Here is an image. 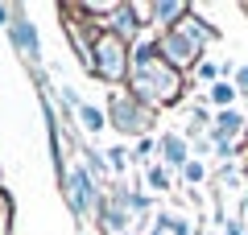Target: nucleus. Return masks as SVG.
<instances>
[{
    "label": "nucleus",
    "instance_id": "nucleus-1",
    "mask_svg": "<svg viewBox=\"0 0 248 235\" xmlns=\"http://www.w3.org/2000/svg\"><path fill=\"white\" fill-rule=\"evenodd\" d=\"M128 91L137 99L153 107V112H166V107H178L190 91V78L178 74L166 58L157 54L153 37H145L141 45H133V66H128Z\"/></svg>",
    "mask_w": 248,
    "mask_h": 235
},
{
    "label": "nucleus",
    "instance_id": "nucleus-2",
    "mask_svg": "<svg viewBox=\"0 0 248 235\" xmlns=\"http://www.w3.org/2000/svg\"><path fill=\"white\" fill-rule=\"evenodd\" d=\"M104 112H108V128H112V132H120L124 140L153 136V132H157V124H161V112H153V107L145 103V99H137L128 87L108 91Z\"/></svg>",
    "mask_w": 248,
    "mask_h": 235
},
{
    "label": "nucleus",
    "instance_id": "nucleus-3",
    "mask_svg": "<svg viewBox=\"0 0 248 235\" xmlns=\"http://www.w3.org/2000/svg\"><path fill=\"white\" fill-rule=\"evenodd\" d=\"M58 186H62V198H66V210L75 215V223H79V227L95 223V215H99V206H104L108 194L99 190L95 177L83 169V161H75V165L58 177Z\"/></svg>",
    "mask_w": 248,
    "mask_h": 235
},
{
    "label": "nucleus",
    "instance_id": "nucleus-4",
    "mask_svg": "<svg viewBox=\"0 0 248 235\" xmlns=\"http://www.w3.org/2000/svg\"><path fill=\"white\" fill-rule=\"evenodd\" d=\"M128 66H133V45L99 29L95 45H91V74L116 91V87H128Z\"/></svg>",
    "mask_w": 248,
    "mask_h": 235
},
{
    "label": "nucleus",
    "instance_id": "nucleus-5",
    "mask_svg": "<svg viewBox=\"0 0 248 235\" xmlns=\"http://www.w3.org/2000/svg\"><path fill=\"white\" fill-rule=\"evenodd\" d=\"M153 45H157V54L178 70V74H186V78L195 74V66L207 58V45L199 42L186 25H174V29H166V33H157V37H153Z\"/></svg>",
    "mask_w": 248,
    "mask_h": 235
},
{
    "label": "nucleus",
    "instance_id": "nucleus-6",
    "mask_svg": "<svg viewBox=\"0 0 248 235\" xmlns=\"http://www.w3.org/2000/svg\"><path fill=\"white\" fill-rule=\"evenodd\" d=\"M9 42H13V54L25 62L29 74H33V70H42V29L33 25V17H29L25 4H17V13H13Z\"/></svg>",
    "mask_w": 248,
    "mask_h": 235
},
{
    "label": "nucleus",
    "instance_id": "nucleus-7",
    "mask_svg": "<svg viewBox=\"0 0 248 235\" xmlns=\"http://www.w3.org/2000/svg\"><path fill=\"white\" fill-rule=\"evenodd\" d=\"M137 4V13H141V21H145V29H149L153 37L157 33H166V29H174V25H182L186 17H190V4L186 0H133Z\"/></svg>",
    "mask_w": 248,
    "mask_h": 235
},
{
    "label": "nucleus",
    "instance_id": "nucleus-8",
    "mask_svg": "<svg viewBox=\"0 0 248 235\" xmlns=\"http://www.w3.org/2000/svg\"><path fill=\"white\" fill-rule=\"evenodd\" d=\"M104 29L116 33L120 42H128V45H141L145 37H153L149 29H145V21H141V13H137L133 0H116L112 13H108V21H104Z\"/></svg>",
    "mask_w": 248,
    "mask_h": 235
},
{
    "label": "nucleus",
    "instance_id": "nucleus-9",
    "mask_svg": "<svg viewBox=\"0 0 248 235\" xmlns=\"http://www.w3.org/2000/svg\"><path fill=\"white\" fill-rule=\"evenodd\" d=\"M157 161H161L166 169H174V174H182V169L195 161V153H190V140H186L182 132H174V128L157 132Z\"/></svg>",
    "mask_w": 248,
    "mask_h": 235
},
{
    "label": "nucleus",
    "instance_id": "nucleus-10",
    "mask_svg": "<svg viewBox=\"0 0 248 235\" xmlns=\"http://www.w3.org/2000/svg\"><path fill=\"white\" fill-rule=\"evenodd\" d=\"M207 136L223 140V145H248V120H244V112H240V107H232V112H215Z\"/></svg>",
    "mask_w": 248,
    "mask_h": 235
},
{
    "label": "nucleus",
    "instance_id": "nucleus-11",
    "mask_svg": "<svg viewBox=\"0 0 248 235\" xmlns=\"http://www.w3.org/2000/svg\"><path fill=\"white\" fill-rule=\"evenodd\" d=\"M203 103L211 107V112H232V107L240 103V91H236V83H232V78H219L215 87H207V91H203Z\"/></svg>",
    "mask_w": 248,
    "mask_h": 235
},
{
    "label": "nucleus",
    "instance_id": "nucleus-12",
    "mask_svg": "<svg viewBox=\"0 0 248 235\" xmlns=\"http://www.w3.org/2000/svg\"><path fill=\"white\" fill-rule=\"evenodd\" d=\"M141 186H145L149 194H170V190L178 186V174H174V169H166L161 161H153L149 169H141Z\"/></svg>",
    "mask_w": 248,
    "mask_h": 235
},
{
    "label": "nucleus",
    "instance_id": "nucleus-13",
    "mask_svg": "<svg viewBox=\"0 0 248 235\" xmlns=\"http://www.w3.org/2000/svg\"><path fill=\"white\" fill-rule=\"evenodd\" d=\"M104 128H108V112L99 103H87V99H83V107H79V132L87 140H95V136H104Z\"/></svg>",
    "mask_w": 248,
    "mask_h": 235
},
{
    "label": "nucleus",
    "instance_id": "nucleus-14",
    "mask_svg": "<svg viewBox=\"0 0 248 235\" xmlns=\"http://www.w3.org/2000/svg\"><path fill=\"white\" fill-rule=\"evenodd\" d=\"M104 161H108V169H112L116 182H124V177H128V165H133V148H128V145H108L104 148Z\"/></svg>",
    "mask_w": 248,
    "mask_h": 235
},
{
    "label": "nucleus",
    "instance_id": "nucleus-15",
    "mask_svg": "<svg viewBox=\"0 0 248 235\" xmlns=\"http://www.w3.org/2000/svg\"><path fill=\"white\" fill-rule=\"evenodd\" d=\"M153 223H161L170 235H195V231H199V223H190L182 210H157V215H153Z\"/></svg>",
    "mask_w": 248,
    "mask_h": 235
},
{
    "label": "nucleus",
    "instance_id": "nucleus-16",
    "mask_svg": "<svg viewBox=\"0 0 248 235\" xmlns=\"http://www.w3.org/2000/svg\"><path fill=\"white\" fill-rule=\"evenodd\" d=\"M178 182H182V186H190V190H199V186H207V182H211V165L195 157V161H190V165H186L182 174H178Z\"/></svg>",
    "mask_w": 248,
    "mask_h": 235
},
{
    "label": "nucleus",
    "instance_id": "nucleus-17",
    "mask_svg": "<svg viewBox=\"0 0 248 235\" xmlns=\"http://www.w3.org/2000/svg\"><path fill=\"white\" fill-rule=\"evenodd\" d=\"M128 148H133V161L141 169H149L153 161H157V136H141V140H133Z\"/></svg>",
    "mask_w": 248,
    "mask_h": 235
},
{
    "label": "nucleus",
    "instance_id": "nucleus-18",
    "mask_svg": "<svg viewBox=\"0 0 248 235\" xmlns=\"http://www.w3.org/2000/svg\"><path fill=\"white\" fill-rule=\"evenodd\" d=\"M219 227H223V235H248V223H244V215H228Z\"/></svg>",
    "mask_w": 248,
    "mask_h": 235
},
{
    "label": "nucleus",
    "instance_id": "nucleus-19",
    "mask_svg": "<svg viewBox=\"0 0 248 235\" xmlns=\"http://www.w3.org/2000/svg\"><path fill=\"white\" fill-rule=\"evenodd\" d=\"M232 83H236L240 95H248V62H240V66H236V78H232Z\"/></svg>",
    "mask_w": 248,
    "mask_h": 235
},
{
    "label": "nucleus",
    "instance_id": "nucleus-20",
    "mask_svg": "<svg viewBox=\"0 0 248 235\" xmlns=\"http://www.w3.org/2000/svg\"><path fill=\"white\" fill-rule=\"evenodd\" d=\"M13 13H17V4H0V25H4V29L13 25Z\"/></svg>",
    "mask_w": 248,
    "mask_h": 235
},
{
    "label": "nucleus",
    "instance_id": "nucleus-21",
    "mask_svg": "<svg viewBox=\"0 0 248 235\" xmlns=\"http://www.w3.org/2000/svg\"><path fill=\"white\" fill-rule=\"evenodd\" d=\"M149 235H170V231H166L161 223H153V227H149Z\"/></svg>",
    "mask_w": 248,
    "mask_h": 235
}]
</instances>
